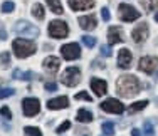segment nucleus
I'll use <instances>...</instances> for the list:
<instances>
[{
  "label": "nucleus",
  "instance_id": "f257e3e1",
  "mask_svg": "<svg viewBox=\"0 0 158 136\" xmlns=\"http://www.w3.org/2000/svg\"><path fill=\"white\" fill-rule=\"evenodd\" d=\"M140 89H141V84L138 81V77H135L131 74L121 76L116 81V93L121 97H133L140 93Z\"/></svg>",
  "mask_w": 158,
  "mask_h": 136
},
{
  "label": "nucleus",
  "instance_id": "f03ea898",
  "mask_svg": "<svg viewBox=\"0 0 158 136\" xmlns=\"http://www.w3.org/2000/svg\"><path fill=\"white\" fill-rule=\"evenodd\" d=\"M12 47H14V54L19 59H25L29 56L35 54V51H37V45L32 40H27V39H15Z\"/></svg>",
  "mask_w": 158,
  "mask_h": 136
},
{
  "label": "nucleus",
  "instance_id": "7ed1b4c3",
  "mask_svg": "<svg viewBox=\"0 0 158 136\" xmlns=\"http://www.w3.org/2000/svg\"><path fill=\"white\" fill-rule=\"evenodd\" d=\"M14 30L19 34V35H22V37H37L40 34V29L37 27V25H34L31 24V22H27V20H19L15 25H14Z\"/></svg>",
  "mask_w": 158,
  "mask_h": 136
},
{
  "label": "nucleus",
  "instance_id": "20e7f679",
  "mask_svg": "<svg viewBox=\"0 0 158 136\" xmlns=\"http://www.w3.org/2000/svg\"><path fill=\"white\" fill-rule=\"evenodd\" d=\"M79 81H81V71H79L77 67H67L61 76V82L64 86H67V88L77 86Z\"/></svg>",
  "mask_w": 158,
  "mask_h": 136
},
{
  "label": "nucleus",
  "instance_id": "39448f33",
  "mask_svg": "<svg viewBox=\"0 0 158 136\" xmlns=\"http://www.w3.org/2000/svg\"><path fill=\"white\" fill-rule=\"evenodd\" d=\"M67 34H69V27H67L66 22L52 20L49 24V35L54 37V39H64V37H67Z\"/></svg>",
  "mask_w": 158,
  "mask_h": 136
},
{
  "label": "nucleus",
  "instance_id": "423d86ee",
  "mask_svg": "<svg viewBox=\"0 0 158 136\" xmlns=\"http://www.w3.org/2000/svg\"><path fill=\"white\" fill-rule=\"evenodd\" d=\"M138 69H140L141 72L153 74L158 69V57H153V56H145V57H141L140 64H138Z\"/></svg>",
  "mask_w": 158,
  "mask_h": 136
},
{
  "label": "nucleus",
  "instance_id": "0eeeda50",
  "mask_svg": "<svg viewBox=\"0 0 158 136\" xmlns=\"http://www.w3.org/2000/svg\"><path fill=\"white\" fill-rule=\"evenodd\" d=\"M22 111L25 116H35L40 111V101L35 97H25L22 101Z\"/></svg>",
  "mask_w": 158,
  "mask_h": 136
},
{
  "label": "nucleus",
  "instance_id": "6e6552de",
  "mask_svg": "<svg viewBox=\"0 0 158 136\" xmlns=\"http://www.w3.org/2000/svg\"><path fill=\"white\" fill-rule=\"evenodd\" d=\"M119 19L123 22H133L136 19H140V12L135 10V7L128 5V3H121L119 5Z\"/></svg>",
  "mask_w": 158,
  "mask_h": 136
},
{
  "label": "nucleus",
  "instance_id": "1a4fd4ad",
  "mask_svg": "<svg viewBox=\"0 0 158 136\" xmlns=\"http://www.w3.org/2000/svg\"><path fill=\"white\" fill-rule=\"evenodd\" d=\"M101 109L106 113H114V114H121L125 111V106L121 104V101L114 99V97H110V99L103 101L101 103Z\"/></svg>",
  "mask_w": 158,
  "mask_h": 136
},
{
  "label": "nucleus",
  "instance_id": "9d476101",
  "mask_svg": "<svg viewBox=\"0 0 158 136\" xmlns=\"http://www.w3.org/2000/svg\"><path fill=\"white\" fill-rule=\"evenodd\" d=\"M61 54L64 59L67 60H74L77 59L79 56H81V49H79V45L76 42H71V44H66L61 47Z\"/></svg>",
  "mask_w": 158,
  "mask_h": 136
},
{
  "label": "nucleus",
  "instance_id": "9b49d317",
  "mask_svg": "<svg viewBox=\"0 0 158 136\" xmlns=\"http://www.w3.org/2000/svg\"><path fill=\"white\" fill-rule=\"evenodd\" d=\"M148 24H140L138 27H135L133 29V32H131V35H133V40L136 44H141V42H145L146 40V37H148Z\"/></svg>",
  "mask_w": 158,
  "mask_h": 136
},
{
  "label": "nucleus",
  "instance_id": "f8f14e48",
  "mask_svg": "<svg viewBox=\"0 0 158 136\" xmlns=\"http://www.w3.org/2000/svg\"><path fill=\"white\" fill-rule=\"evenodd\" d=\"M131 60H133V54H131L130 49H121L118 54V66L121 69H130L131 67Z\"/></svg>",
  "mask_w": 158,
  "mask_h": 136
},
{
  "label": "nucleus",
  "instance_id": "ddd939ff",
  "mask_svg": "<svg viewBox=\"0 0 158 136\" xmlns=\"http://www.w3.org/2000/svg\"><path fill=\"white\" fill-rule=\"evenodd\" d=\"M119 42H123V30H121V27L113 25V27L108 29V44L114 45V44H119Z\"/></svg>",
  "mask_w": 158,
  "mask_h": 136
},
{
  "label": "nucleus",
  "instance_id": "4468645a",
  "mask_svg": "<svg viewBox=\"0 0 158 136\" xmlns=\"http://www.w3.org/2000/svg\"><path fill=\"white\" fill-rule=\"evenodd\" d=\"M44 69L47 71V72L54 74L59 71V67H61V60H59V57H54V56H49V57L44 59Z\"/></svg>",
  "mask_w": 158,
  "mask_h": 136
},
{
  "label": "nucleus",
  "instance_id": "2eb2a0df",
  "mask_svg": "<svg viewBox=\"0 0 158 136\" xmlns=\"http://www.w3.org/2000/svg\"><path fill=\"white\" fill-rule=\"evenodd\" d=\"M77 22H79V27L84 30H94L98 25L94 15H82V17H79Z\"/></svg>",
  "mask_w": 158,
  "mask_h": 136
},
{
  "label": "nucleus",
  "instance_id": "dca6fc26",
  "mask_svg": "<svg viewBox=\"0 0 158 136\" xmlns=\"http://www.w3.org/2000/svg\"><path fill=\"white\" fill-rule=\"evenodd\" d=\"M91 89L94 91V94L96 96H104L106 94V91H108V84H106V81H103V79H91Z\"/></svg>",
  "mask_w": 158,
  "mask_h": 136
},
{
  "label": "nucleus",
  "instance_id": "f3484780",
  "mask_svg": "<svg viewBox=\"0 0 158 136\" xmlns=\"http://www.w3.org/2000/svg\"><path fill=\"white\" fill-rule=\"evenodd\" d=\"M69 7L73 10H89L94 7V0H69Z\"/></svg>",
  "mask_w": 158,
  "mask_h": 136
},
{
  "label": "nucleus",
  "instance_id": "a211bd4d",
  "mask_svg": "<svg viewBox=\"0 0 158 136\" xmlns=\"http://www.w3.org/2000/svg\"><path fill=\"white\" fill-rule=\"evenodd\" d=\"M67 106H69V97H67V96H59V97L51 99L47 103L49 109H66Z\"/></svg>",
  "mask_w": 158,
  "mask_h": 136
},
{
  "label": "nucleus",
  "instance_id": "6ab92c4d",
  "mask_svg": "<svg viewBox=\"0 0 158 136\" xmlns=\"http://www.w3.org/2000/svg\"><path fill=\"white\" fill-rule=\"evenodd\" d=\"M94 119V116L88 111V109H79L77 111V121L79 123H91Z\"/></svg>",
  "mask_w": 158,
  "mask_h": 136
},
{
  "label": "nucleus",
  "instance_id": "aec40b11",
  "mask_svg": "<svg viewBox=\"0 0 158 136\" xmlns=\"http://www.w3.org/2000/svg\"><path fill=\"white\" fill-rule=\"evenodd\" d=\"M141 7L146 10V12H153V10H158V0H140Z\"/></svg>",
  "mask_w": 158,
  "mask_h": 136
},
{
  "label": "nucleus",
  "instance_id": "412c9836",
  "mask_svg": "<svg viewBox=\"0 0 158 136\" xmlns=\"http://www.w3.org/2000/svg\"><path fill=\"white\" fill-rule=\"evenodd\" d=\"M32 15L37 19V20H42L46 17V12H44V7L40 3H34L32 5Z\"/></svg>",
  "mask_w": 158,
  "mask_h": 136
},
{
  "label": "nucleus",
  "instance_id": "4be33fe9",
  "mask_svg": "<svg viewBox=\"0 0 158 136\" xmlns=\"http://www.w3.org/2000/svg\"><path fill=\"white\" fill-rule=\"evenodd\" d=\"M46 2H47V5L51 7V10H52L54 14H59V15H61V14L64 12V10H62V5H61V2H59V0H46Z\"/></svg>",
  "mask_w": 158,
  "mask_h": 136
},
{
  "label": "nucleus",
  "instance_id": "5701e85b",
  "mask_svg": "<svg viewBox=\"0 0 158 136\" xmlns=\"http://www.w3.org/2000/svg\"><path fill=\"white\" fill-rule=\"evenodd\" d=\"M146 106H148V101H138V103L131 104L130 108H128V111H130V113H136V111H141V109H145Z\"/></svg>",
  "mask_w": 158,
  "mask_h": 136
},
{
  "label": "nucleus",
  "instance_id": "b1692460",
  "mask_svg": "<svg viewBox=\"0 0 158 136\" xmlns=\"http://www.w3.org/2000/svg\"><path fill=\"white\" fill-rule=\"evenodd\" d=\"M103 133L106 136H113L114 134V124L111 121H104L103 123Z\"/></svg>",
  "mask_w": 158,
  "mask_h": 136
},
{
  "label": "nucleus",
  "instance_id": "393cba45",
  "mask_svg": "<svg viewBox=\"0 0 158 136\" xmlns=\"http://www.w3.org/2000/svg\"><path fill=\"white\" fill-rule=\"evenodd\" d=\"M81 39H82V44L89 49H93L96 45V37H93V35H82Z\"/></svg>",
  "mask_w": 158,
  "mask_h": 136
},
{
  "label": "nucleus",
  "instance_id": "a878e982",
  "mask_svg": "<svg viewBox=\"0 0 158 136\" xmlns=\"http://www.w3.org/2000/svg\"><path fill=\"white\" fill-rule=\"evenodd\" d=\"M143 130H145V136H155V128H153L152 121H145Z\"/></svg>",
  "mask_w": 158,
  "mask_h": 136
},
{
  "label": "nucleus",
  "instance_id": "bb28decb",
  "mask_svg": "<svg viewBox=\"0 0 158 136\" xmlns=\"http://www.w3.org/2000/svg\"><path fill=\"white\" fill-rule=\"evenodd\" d=\"M14 10H15V3L14 2H9V0H7V2L2 3V12L10 14V12H14Z\"/></svg>",
  "mask_w": 158,
  "mask_h": 136
},
{
  "label": "nucleus",
  "instance_id": "cd10ccee",
  "mask_svg": "<svg viewBox=\"0 0 158 136\" xmlns=\"http://www.w3.org/2000/svg\"><path fill=\"white\" fill-rule=\"evenodd\" d=\"M24 131H25V134H27V136H42V133H40L39 128H34V126H27Z\"/></svg>",
  "mask_w": 158,
  "mask_h": 136
},
{
  "label": "nucleus",
  "instance_id": "c85d7f7f",
  "mask_svg": "<svg viewBox=\"0 0 158 136\" xmlns=\"http://www.w3.org/2000/svg\"><path fill=\"white\" fill-rule=\"evenodd\" d=\"M15 94V91L10 89V88H5V89H0V99H7V97L14 96Z\"/></svg>",
  "mask_w": 158,
  "mask_h": 136
},
{
  "label": "nucleus",
  "instance_id": "c756f323",
  "mask_svg": "<svg viewBox=\"0 0 158 136\" xmlns=\"http://www.w3.org/2000/svg\"><path fill=\"white\" fill-rule=\"evenodd\" d=\"M9 62H10V52H2V54H0V64H2L3 67H7L9 66Z\"/></svg>",
  "mask_w": 158,
  "mask_h": 136
},
{
  "label": "nucleus",
  "instance_id": "7c9ffc66",
  "mask_svg": "<svg viewBox=\"0 0 158 136\" xmlns=\"http://www.w3.org/2000/svg\"><path fill=\"white\" fill-rule=\"evenodd\" d=\"M74 97H76L77 101H79V99H82V101H93V97L89 96L88 93H84V91H81V93H77V94H76V96H74Z\"/></svg>",
  "mask_w": 158,
  "mask_h": 136
},
{
  "label": "nucleus",
  "instance_id": "2f4dec72",
  "mask_svg": "<svg viewBox=\"0 0 158 136\" xmlns=\"http://www.w3.org/2000/svg\"><path fill=\"white\" fill-rule=\"evenodd\" d=\"M0 116H3L5 119H12V113H10V109L7 108V106L0 108Z\"/></svg>",
  "mask_w": 158,
  "mask_h": 136
},
{
  "label": "nucleus",
  "instance_id": "473e14b6",
  "mask_svg": "<svg viewBox=\"0 0 158 136\" xmlns=\"http://www.w3.org/2000/svg\"><path fill=\"white\" fill-rule=\"evenodd\" d=\"M69 128H71V123H69V121H64L61 126H59L57 130H56V133H59V134H61V133H66V131L69 130Z\"/></svg>",
  "mask_w": 158,
  "mask_h": 136
},
{
  "label": "nucleus",
  "instance_id": "72a5a7b5",
  "mask_svg": "<svg viewBox=\"0 0 158 136\" xmlns=\"http://www.w3.org/2000/svg\"><path fill=\"white\" fill-rule=\"evenodd\" d=\"M101 17H103L104 22H108L111 19V14H110V10H108V7H103V9H101Z\"/></svg>",
  "mask_w": 158,
  "mask_h": 136
},
{
  "label": "nucleus",
  "instance_id": "f704fd0d",
  "mask_svg": "<svg viewBox=\"0 0 158 136\" xmlns=\"http://www.w3.org/2000/svg\"><path fill=\"white\" fill-rule=\"evenodd\" d=\"M101 56H104V57H110V56H111V49L108 47V45H103V47H101Z\"/></svg>",
  "mask_w": 158,
  "mask_h": 136
},
{
  "label": "nucleus",
  "instance_id": "c9c22d12",
  "mask_svg": "<svg viewBox=\"0 0 158 136\" xmlns=\"http://www.w3.org/2000/svg\"><path fill=\"white\" fill-rule=\"evenodd\" d=\"M57 89V84L56 82H46V91H49V93H52V91Z\"/></svg>",
  "mask_w": 158,
  "mask_h": 136
},
{
  "label": "nucleus",
  "instance_id": "e433bc0d",
  "mask_svg": "<svg viewBox=\"0 0 158 136\" xmlns=\"http://www.w3.org/2000/svg\"><path fill=\"white\" fill-rule=\"evenodd\" d=\"M7 39V32H5V27L0 25V40H5Z\"/></svg>",
  "mask_w": 158,
  "mask_h": 136
},
{
  "label": "nucleus",
  "instance_id": "4c0bfd02",
  "mask_svg": "<svg viewBox=\"0 0 158 136\" xmlns=\"http://www.w3.org/2000/svg\"><path fill=\"white\" fill-rule=\"evenodd\" d=\"M131 136H143V134H141L140 130H136V128H135V130H131Z\"/></svg>",
  "mask_w": 158,
  "mask_h": 136
},
{
  "label": "nucleus",
  "instance_id": "58836bf2",
  "mask_svg": "<svg viewBox=\"0 0 158 136\" xmlns=\"http://www.w3.org/2000/svg\"><path fill=\"white\" fill-rule=\"evenodd\" d=\"M155 20H156V22H158V12H156V14H155Z\"/></svg>",
  "mask_w": 158,
  "mask_h": 136
}]
</instances>
